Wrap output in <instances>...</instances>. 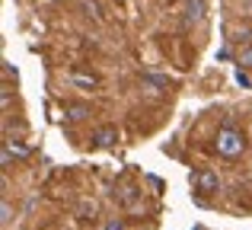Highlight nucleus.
<instances>
[{
  "label": "nucleus",
  "instance_id": "obj_1",
  "mask_svg": "<svg viewBox=\"0 0 252 230\" xmlns=\"http://www.w3.org/2000/svg\"><path fill=\"white\" fill-rule=\"evenodd\" d=\"M214 150L220 157H227V160H236V157H243V150H246V134H243L240 128L223 125V128L214 134Z\"/></svg>",
  "mask_w": 252,
  "mask_h": 230
},
{
  "label": "nucleus",
  "instance_id": "obj_10",
  "mask_svg": "<svg viewBox=\"0 0 252 230\" xmlns=\"http://www.w3.org/2000/svg\"><path fill=\"white\" fill-rule=\"evenodd\" d=\"M105 230H125L122 221H105Z\"/></svg>",
  "mask_w": 252,
  "mask_h": 230
},
{
  "label": "nucleus",
  "instance_id": "obj_11",
  "mask_svg": "<svg viewBox=\"0 0 252 230\" xmlns=\"http://www.w3.org/2000/svg\"><path fill=\"white\" fill-rule=\"evenodd\" d=\"M0 214H3V221H10V218H13V211H10V205H6V201L0 205Z\"/></svg>",
  "mask_w": 252,
  "mask_h": 230
},
{
  "label": "nucleus",
  "instance_id": "obj_9",
  "mask_svg": "<svg viewBox=\"0 0 252 230\" xmlns=\"http://www.w3.org/2000/svg\"><path fill=\"white\" fill-rule=\"evenodd\" d=\"M144 83H154V87H166V77H157V74H144Z\"/></svg>",
  "mask_w": 252,
  "mask_h": 230
},
{
  "label": "nucleus",
  "instance_id": "obj_3",
  "mask_svg": "<svg viewBox=\"0 0 252 230\" xmlns=\"http://www.w3.org/2000/svg\"><path fill=\"white\" fill-rule=\"evenodd\" d=\"M204 13H208V3H204V0H185L182 23L185 26H195V23H201V19H204Z\"/></svg>",
  "mask_w": 252,
  "mask_h": 230
},
{
  "label": "nucleus",
  "instance_id": "obj_5",
  "mask_svg": "<svg viewBox=\"0 0 252 230\" xmlns=\"http://www.w3.org/2000/svg\"><path fill=\"white\" fill-rule=\"evenodd\" d=\"M70 83H74V87H83V90H96L99 77L90 74V70H70Z\"/></svg>",
  "mask_w": 252,
  "mask_h": 230
},
{
  "label": "nucleus",
  "instance_id": "obj_7",
  "mask_svg": "<svg viewBox=\"0 0 252 230\" xmlns=\"http://www.w3.org/2000/svg\"><path fill=\"white\" fill-rule=\"evenodd\" d=\"M80 221L83 224H93V221H96V201H86L80 208Z\"/></svg>",
  "mask_w": 252,
  "mask_h": 230
},
{
  "label": "nucleus",
  "instance_id": "obj_8",
  "mask_svg": "<svg viewBox=\"0 0 252 230\" xmlns=\"http://www.w3.org/2000/svg\"><path fill=\"white\" fill-rule=\"evenodd\" d=\"M118 201H122V205H134V189H131V186H122V189H118Z\"/></svg>",
  "mask_w": 252,
  "mask_h": 230
},
{
  "label": "nucleus",
  "instance_id": "obj_6",
  "mask_svg": "<svg viewBox=\"0 0 252 230\" xmlns=\"http://www.w3.org/2000/svg\"><path fill=\"white\" fill-rule=\"evenodd\" d=\"M236 64H240V70H252V42H246V48L236 55Z\"/></svg>",
  "mask_w": 252,
  "mask_h": 230
},
{
  "label": "nucleus",
  "instance_id": "obj_2",
  "mask_svg": "<svg viewBox=\"0 0 252 230\" xmlns=\"http://www.w3.org/2000/svg\"><path fill=\"white\" fill-rule=\"evenodd\" d=\"M191 186H195L198 195H217L220 192V176H217L211 166H201V169L191 173Z\"/></svg>",
  "mask_w": 252,
  "mask_h": 230
},
{
  "label": "nucleus",
  "instance_id": "obj_4",
  "mask_svg": "<svg viewBox=\"0 0 252 230\" xmlns=\"http://www.w3.org/2000/svg\"><path fill=\"white\" fill-rule=\"evenodd\" d=\"M115 141H118V131L112 125H102V128L93 131V144L96 147H115Z\"/></svg>",
  "mask_w": 252,
  "mask_h": 230
}]
</instances>
